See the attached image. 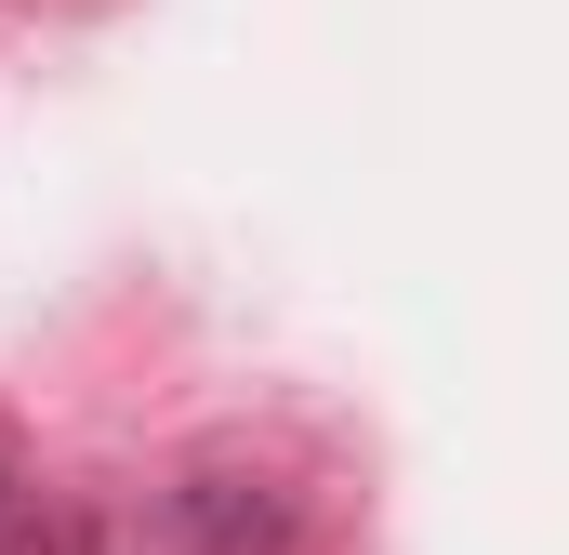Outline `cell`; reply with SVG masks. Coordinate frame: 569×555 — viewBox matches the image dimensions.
Segmentation results:
<instances>
[{
    "instance_id": "6da1fadb",
    "label": "cell",
    "mask_w": 569,
    "mask_h": 555,
    "mask_svg": "<svg viewBox=\"0 0 569 555\" xmlns=\"http://www.w3.org/2000/svg\"><path fill=\"white\" fill-rule=\"evenodd\" d=\"M172 543H186V555H279V543H291L279 476H239V463L172 476Z\"/></svg>"
},
{
    "instance_id": "7a4b0ae2",
    "label": "cell",
    "mask_w": 569,
    "mask_h": 555,
    "mask_svg": "<svg viewBox=\"0 0 569 555\" xmlns=\"http://www.w3.org/2000/svg\"><path fill=\"white\" fill-rule=\"evenodd\" d=\"M0 516H13V476H0Z\"/></svg>"
}]
</instances>
